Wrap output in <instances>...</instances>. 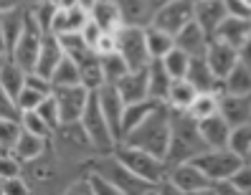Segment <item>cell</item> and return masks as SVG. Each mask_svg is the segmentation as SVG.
I'll list each match as a JSON object with an SVG mask.
<instances>
[{"label": "cell", "mask_w": 251, "mask_h": 195, "mask_svg": "<svg viewBox=\"0 0 251 195\" xmlns=\"http://www.w3.org/2000/svg\"><path fill=\"white\" fill-rule=\"evenodd\" d=\"M170 137H173V109L168 104H157V109L137 129H132L122 142L129 147L145 149V152H150L155 157L168 160Z\"/></svg>", "instance_id": "6da1fadb"}, {"label": "cell", "mask_w": 251, "mask_h": 195, "mask_svg": "<svg viewBox=\"0 0 251 195\" xmlns=\"http://www.w3.org/2000/svg\"><path fill=\"white\" fill-rule=\"evenodd\" d=\"M208 152L198 119H193L188 112H173V137H170V152L168 165H180V162H193L198 155Z\"/></svg>", "instance_id": "7a4b0ae2"}, {"label": "cell", "mask_w": 251, "mask_h": 195, "mask_svg": "<svg viewBox=\"0 0 251 195\" xmlns=\"http://www.w3.org/2000/svg\"><path fill=\"white\" fill-rule=\"evenodd\" d=\"M84 170L92 172V175H97V177H101L104 183H109L112 188H117L122 195H147V193H152V190L157 188V185H152V183H147V180L137 177L132 170H127L112 152H109V155H97V157H92L89 162L84 165Z\"/></svg>", "instance_id": "3957f363"}, {"label": "cell", "mask_w": 251, "mask_h": 195, "mask_svg": "<svg viewBox=\"0 0 251 195\" xmlns=\"http://www.w3.org/2000/svg\"><path fill=\"white\" fill-rule=\"evenodd\" d=\"M112 155L120 160L127 170H132L137 177L147 180V183H152V185H160V183H165V180H168L170 165H168V160H162V157H155L150 152H145V149L129 147L125 142L117 145L112 149Z\"/></svg>", "instance_id": "277c9868"}, {"label": "cell", "mask_w": 251, "mask_h": 195, "mask_svg": "<svg viewBox=\"0 0 251 195\" xmlns=\"http://www.w3.org/2000/svg\"><path fill=\"white\" fill-rule=\"evenodd\" d=\"M81 127L84 132L89 134L92 140V147L97 149V155H109L112 149L117 147V140H114V132L107 122L104 112H101V104H99V94L94 92L89 104H86V112L81 117Z\"/></svg>", "instance_id": "5b68a950"}, {"label": "cell", "mask_w": 251, "mask_h": 195, "mask_svg": "<svg viewBox=\"0 0 251 195\" xmlns=\"http://www.w3.org/2000/svg\"><path fill=\"white\" fill-rule=\"evenodd\" d=\"M196 168L211 180V183H228V180L241 170L244 160L239 155H233L231 149H208V152H203L193 160Z\"/></svg>", "instance_id": "8992f818"}, {"label": "cell", "mask_w": 251, "mask_h": 195, "mask_svg": "<svg viewBox=\"0 0 251 195\" xmlns=\"http://www.w3.org/2000/svg\"><path fill=\"white\" fill-rule=\"evenodd\" d=\"M117 53H120L132 71L147 69L152 64L150 51H147V38L145 28L140 25H125L117 31Z\"/></svg>", "instance_id": "52a82bcc"}, {"label": "cell", "mask_w": 251, "mask_h": 195, "mask_svg": "<svg viewBox=\"0 0 251 195\" xmlns=\"http://www.w3.org/2000/svg\"><path fill=\"white\" fill-rule=\"evenodd\" d=\"M193 21H196V3L193 0H168V3H162L157 8L150 25L160 28V31H168L170 36H178Z\"/></svg>", "instance_id": "ba28073f"}, {"label": "cell", "mask_w": 251, "mask_h": 195, "mask_svg": "<svg viewBox=\"0 0 251 195\" xmlns=\"http://www.w3.org/2000/svg\"><path fill=\"white\" fill-rule=\"evenodd\" d=\"M43 36L46 31L36 23V18L31 16V10H28L25 16V28H23V36L21 41L16 43V51H13V61H16L21 69H25L28 73L36 71V64H38V53H41V43H43Z\"/></svg>", "instance_id": "9c48e42d"}, {"label": "cell", "mask_w": 251, "mask_h": 195, "mask_svg": "<svg viewBox=\"0 0 251 195\" xmlns=\"http://www.w3.org/2000/svg\"><path fill=\"white\" fill-rule=\"evenodd\" d=\"M92 94L94 92L84 89L81 84L79 86H58V89H53V99L58 104V112H61V124H79Z\"/></svg>", "instance_id": "30bf717a"}, {"label": "cell", "mask_w": 251, "mask_h": 195, "mask_svg": "<svg viewBox=\"0 0 251 195\" xmlns=\"http://www.w3.org/2000/svg\"><path fill=\"white\" fill-rule=\"evenodd\" d=\"M168 183H173L178 190H183V193H188V195H190V193H198V190H205V188L213 185L193 162L173 165V168L168 170Z\"/></svg>", "instance_id": "8fae6325"}, {"label": "cell", "mask_w": 251, "mask_h": 195, "mask_svg": "<svg viewBox=\"0 0 251 195\" xmlns=\"http://www.w3.org/2000/svg\"><path fill=\"white\" fill-rule=\"evenodd\" d=\"M99 94V104H101V112H104L107 117V122L114 132V140L117 145L122 142V122H125V109H127V104L125 99L120 97V92H117V86H104Z\"/></svg>", "instance_id": "7c38bea8"}, {"label": "cell", "mask_w": 251, "mask_h": 195, "mask_svg": "<svg viewBox=\"0 0 251 195\" xmlns=\"http://www.w3.org/2000/svg\"><path fill=\"white\" fill-rule=\"evenodd\" d=\"M117 92L125 99V104H140V101H150V71L140 69V71H129L127 76L117 84Z\"/></svg>", "instance_id": "4fadbf2b"}, {"label": "cell", "mask_w": 251, "mask_h": 195, "mask_svg": "<svg viewBox=\"0 0 251 195\" xmlns=\"http://www.w3.org/2000/svg\"><path fill=\"white\" fill-rule=\"evenodd\" d=\"M64 58H66V51H64V46H61V41H58V36H56V33H46V36H43V43H41L38 64H36V71H33V73L51 79L53 73H56V69H58V64H61Z\"/></svg>", "instance_id": "5bb4252c"}, {"label": "cell", "mask_w": 251, "mask_h": 195, "mask_svg": "<svg viewBox=\"0 0 251 195\" xmlns=\"http://www.w3.org/2000/svg\"><path fill=\"white\" fill-rule=\"evenodd\" d=\"M226 18H228L226 0H198L196 3V23L211 38L216 36V31L221 28V23H224Z\"/></svg>", "instance_id": "9a60e30c"}, {"label": "cell", "mask_w": 251, "mask_h": 195, "mask_svg": "<svg viewBox=\"0 0 251 195\" xmlns=\"http://www.w3.org/2000/svg\"><path fill=\"white\" fill-rule=\"evenodd\" d=\"M205 61H208V66L213 69V73L221 81H226V76L236 69V64H239V51L231 49L228 43L211 41L208 53H205Z\"/></svg>", "instance_id": "2e32d148"}, {"label": "cell", "mask_w": 251, "mask_h": 195, "mask_svg": "<svg viewBox=\"0 0 251 195\" xmlns=\"http://www.w3.org/2000/svg\"><path fill=\"white\" fill-rule=\"evenodd\" d=\"M218 114L231 124V129L251 124V97L221 94V109H218Z\"/></svg>", "instance_id": "e0dca14e"}, {"label": "cell", "mask_w": 251, "mask_h": 195, "mask_svg": "<svg viewBox=\"0 0 251 195\" xmlns=\"http://www.w3.org/2000/svg\"><path fill=\"white\" fill-rule=\"evenodd\" d=\"M211 41H213V38L193 21L190 25H185L178 36H175V46H178L180 51H185L188 56H193V58H203L205 53H208Z\"/></svg>", "instance_id": "ac0fdd59"}, {"label": "cell", "mask_w": 251, "mask_h": 195, "mask_svg": "<svg viewBox=\"0 0 251 195\" xmlns=\"http://www.w3.org/2000/svg\"><path fill=\"white\" fill-rule=\"evenodd\" d=\"M117 5L122 10L125 25H140V28L150 25L160 8L157 0H117Z\"/></svg>", "instance_id": "d6986e66"}, {"label": "cell", "mask_w": 251, "mask_h": 195, "mask_svg": "<svg viewBox=\"0 0 251 195\" xmlns=\"http://www.w3.org/2000/svg\"><path fill=\"white\" fill-rule=\"evenodd\" d=\"M188 81L198 89V94H224V81L213 73V69L205 61V56L193 58L190 71H188Z\"/></svg>", "instance_id": "ffe728a7"}, {"label": "cell", "mask_w": 251, "mask_h": 195, "mask_svg": "<svg viewBox=\"0 0 251 195\" xmlns=\"http://www.w3.org/2000/svg\"><path fill=\"white\" fill-rule=\"evenodd\" d=\"M25 16H28V8L3 13V23H0V31H3V56H13V51H16V43L21 41L23 28H25Z\"/></svg>", "instance_id": "44dd1931"}, {"label": "cell", "mask_w": 251, "mask_h": 195, "mask_svg": "<svg viewBox=\"0 0 251 195\" xmlns=\"http://www.w3.org/2000/svg\"><path fill=\"white\" fill-rule=\"evenodd\" d=\"M249 38H251V21L249 18H236V16H228L213 36V41L228 43V46L236 49V51H239Z\"/></svg>", "instance_id": "7402d4cb"}, {"label": "cell", "mask_w": 251, "mask_h": 195, "mask_svg": "<svg viewBox=\"0 0 251 195\" xmlns=\"http://www.w3.org/2000/svg\"><path fill=\"white\" fill-rule=\"evenodd\" d=\"M25 79H28V71L21 69L10 56H3V66H0V92L18 101L21 92L25 89Z\"/></svg>", "instance_id": "603a6c76"}, {"label": "cell", "mask_w": 251, "mask_h": 195, "mask_svg": "<svg viewBox=\"0 0 251 195\" xmlns=\"http://www.w3.org/2000/svg\"><path fill=\"white\" fill-rule=\"evenodd\" d=\"M198 127H201V134H203L205 145H208V149H226L228 147L231 124L221 114H213L208 119H201Z\"/></svg>", "instance_id": "cb8c5ba5"}, {"label": "cell", "mask_w": 251, "mask_h": 195, "mask_svg": "<svg viewBox=\"0 0 251 195\" xmlns=\"http://www.w3.org/2000/svg\"><path fill=\"white\" fill-rule=\"evenodd\" d=\"M92 21V13L79 8H71V10H58L53 25H51V33L56 36H66V33H81V28Z\"/></svg>", "instance_id": "d4e9b609"}, {"label": "cell", "mask_w": 251, "mask_h": 195, "mask_svg": "<svg viewBox=\"0 0 251 195\" xmlns=\"http://www.w3.org/2000/svg\"><path fill=\"white\" fill-rule=\"evenodd\" d=\"M92 21L104 33H117L120 28H125V18H122V10L117 5V0H99L92 10Z\"/></svg>", "instance_id": "484cf974"}, {"label": "cell", "mask_w": 251, "mask_h": 195, "mask_svg": "<svg viewBox=\"0 0 251 195\" xmlns=\"http://www.w3.org/2000/svg\"><path fill=\"white\" fill-rule=\"evenodd\" d=\"M51 140H43V137H36V134H31V132H25L23 129V134H21V140H18V145H16V149H13V155H16L23 165H28V162H36L38 157H43L51 149Z\"/></svg>", "instance_id": "4316f807"}, {"label": "cell", "mask_w": 251, "mask_h": 195, "mask_svg": "<svg viewBox=\"0 0 251 195\" xmlns=\"http://www.w3.org/2000/svg\"><path fill=\"white\" fill-rule=\"evenodd\" d=\"M147 71H150V99L157 101V104H168L175 79L168 73V69L162 66V61H152L147 66Z\"/></svg>", "instance_id": "83f0119b"}, {"label": "cell", "mask_w": 251, "mask_h": 195, "mask_svg": "<svg viewBox=\"0 0 251 195\" xmlns=\"http://www.w3.org/2000/svg\"><path fill=\"white\" fill-rule=\"evenodd\" d=\"M79 71H81V86L89 92H101L107 86V76L101 69V58L97 53H89L86 58L79 61Z\"/></svg>", "instance_id": "f1b7e54d"}, {"label": "cell", "mask_w": 251, "mask_h": 195, "mask_svg": "<svg viewBox=\"0 0 251 195\" xmlns=\"http://www.w3.org/2000/svg\"><path fill=\"white\" fill-rule=\"evenodd\" d=\"M145 38H147V51H150L152 61H162L170 51H175V36H170L168 31H160L155 25L145 28Z\"/></svg>", "instance_id": "f546056e"}, {"label": "cell", "mask_w": 251, "mask_h": 195, "mask_svg": "<svg viewBox=\"0 0 251 195\" xmlns=\"http://www.w3.org/2000/svg\"><path fill=\"white\" fill-rule=\"evenodd\" d=\"M198 99V89L190 84L188 79H178L170 89V99H168V107L173 112H190L193 101Z\"/></svg>", "instance_id": "4dcf8cb0"}, {"label": "cell", "mask_w": 251, "mask_h": 195, "mask_svg": "<svg viewBox=\"0 0 251 195\" xmlns=\"http://www.w3.org/2000/svg\"><path fill=\"white\" fill-rule=\"evenodd\" d=\"M155 109H157V101H152V99H150V101H140V104H127L125 122H122V140L127 137L132 129H137Z\"/></svg>", "instance_id": "1f68e13d"}, {"label": "cell", "mask_w": 251, "mask_h": 195, "mask_svg": "<svg viewBox=\"0 0 251 195\" xmlns=\"http://www.w3.org/2000/svg\"><path fill=\"white\" fill-rule=\"evenodd\" d=\"M224 94H236V97H251V69L244 66L241 61L224 81Z\"/></svg>", "instance_id": "d6a6232c"}, {"label": "cell", "mask_w": 251, "mask_h": 195, "mask_svg": "<svg viewBox=\"0 0 251 195\" xmlns=\"http://www.w3.org/2000/svg\"><path fill=\"white\" fill-rule=\"evenodd\" d=\"M51 84H53V89H58V86H79V84H81V71H79V64L74 61L71 56H66L64 61L58 64L56 73L51 76Z\"/></svg>", "instance_id": "836d02e7"}, {"label": "cell", "mask_w": 251, "mask_h": 195, "mask_svg": "<svg viewBox=\"0 0 251 195\" xmlns=\"http://www.w3.org/2000/svg\"><path fill=\"white\" fill-rule=\"evenodd\" d=\"M190 64H193V56H188L185 51H180L175 46V51H170L165 58H162V66L168 69V73L178 81V79H188V71H190Z\"/></svg>", "instance_id": "e575fe53"}, {"label": "cell", "mask_w": 251, "mask_h": 195, "mask_svg": "<svg viewBox=\"0 0 251 195\" xmlns=\"http://www.w3.org/2000/svg\"><path fill=\"white\" fill-rule=\"evenodd\" d=\"M101 69H104V76H107V86H117V84H120L127 73L132 71L120 53L101 56Z\"/></svg>", "instance_id": "d590c367"}, {"label": "cell", "mask_w": 251, "mask_h": 195, "mask_svg": "<svg viewBox=\"0 0 251 195\" xmlns=\"http://www.w3.org/2000/svg\"><path fill=\"white\" fill-rule=\"evenodd\" d=\"M221 109V94H198V99L193 101V107H190V117L193 119H208L213 114H218Z\"/></svg>", "instance_id": "8d00e7d4"}, {"label": "cell", "mask_w": 251, "mask_h": 195, "mask_svg": "<svg viewBox=\"0 0 251 195\" xmlns=\"http://www.w3.org/2000/svg\"><path fill=\"white\" fill-rule=\"evenodd\" d=\"M21 134H23V124L21 122L0 119V149H3V155H13V149H16Z\"/></svg>", "instance_id": "74e56055"}, {"label": "cell", "mask_w": 251, "mask_h": 195, "mask_svg": "<svg viewBox=\"0 0 251 195\" xmlns=\"http://www.w3.org/2000/svg\"><path fill=\"white\" fill-rule=\"evenodd\" d=\"M58 41H61V46H64L66 56H71L76 64L81 61V58H86L89 53H94V51L89 49V43L84 41L81 33H66V36H58Z\"/></svg>", "instance_id": "f35d334b"}, {"label": "cell", "mask_w": 251, "mask_h": 195, "mask_svg": "<svg viewBox=\"0 0 251 195\" xmlns=\"http://www.w3.org/2000/svg\"><path fill=\"white\" fill-rule=\"evenodd\" d=\"M228 149H231L233 155H239L241 160H246V157H249V152H251V124H244V127L231 129Z\"/></svg>", "instance_id": "ab89813d"}, {"label": "cell", "mask_w": 251, "mask_h": 195, "mask_svg": "<svg viewBox=\"0 0 251 195\" xmlns=\"http://www.w3.org/2000/svg\"><path fill=\"white\" fill-rule=\"evenodd\" d=\"M23 129L31 132V134H36V137L51 140V142H53V137H56V132L49 127V122H46V119H43L38 112H23Z\"/></svg>", "instance_id": "60d3db41"}, {"label": "cell", "mask_w": 251, "mask_h": 195, "mask_svg": "<svg viewBox=\"0 0 251 195\" xmlns=\"http://www.w3.org/2000/svg\"><path fill=\"white\" fill-rule=\"evenodd\" d=\"M28 10H31V16L36 18V23L43 28V31L51 33V25H53V18H56L58 8L51 5V3H46V0H38V3H33Z\"/></svg>", "instance_id": "b9f144b4"}, {"label": "cell", "mask_w": 251, "mask_h": 195, "mask_svg": "<svg viewBox=\"0 0 251 195\" xmlns=\"http://www.w3.org/2000/svg\"><path fill=\"white\" fill-rule=\"evenodd\" d=\"M0 193L3 195H33V188L23 175H18V177H3Z\"/></svg>", "instance_id": "7bdbcfd3"}, {"label": "cell", "mask_w": 251, "mask_h": 195, "mask_svg": "<svg viewBox=\"0 0 251 195\" xmlns=\"http://www.w3.org/2000/svg\"><path fill=\"white\" fill-rule=\"evenodd\" d=\"M49 97H51V94H41V92H36V89L25 86L23 92H21V97H18V107H21L23 112H36Z\"/></svg>", "instance_id": "ee69618b"}, {"label": "cell", "mask_w": 251, "mask_h": 195, "mask_svg": "<svg viewBox=\"0 0 251 195\" xmlns=\"http://www.w3.org/2000/svg\"><path fill=\"white\" fill-rule=\"evenodd\" d=\"M43 119L49 122V127L53 129V132H58V127H61V112H58V104H56V99H53V94L41 104V107L36 109Z\"/></svg>", "instance_id": "f6af8a7d"}, {"label": "cell", "mask_w": 251, "mask_h": 195, "mask_svg": "<svg viewBox=\"0 0 251 195\" xmlns=\"http://www.w3.org/2000/svg\"><path fill=\"white\" fill-rule=\"evenodd\" d=\"M0 119H8V122H21L23 124V109L18 107L16 99H10L5 94H0Z\"/></svg>", "instance_id": "bcb514c9"}, {"label": "cell", "mask_w": 251, "mask_h": 195, "mask_svg": "<svg viewBox=\"0 0 251 195\" xmlns=\"http://www.w3.org/2000/svg\"><path fill=\"white\" fill-rule=\"evenodd\" d=\"M61 195H94V185H92V180H89V175H81V177H76L74 183L61 193Z\"/></svg>", "instance_id": "7dc6e473"}, {"label": "cell", "mask_w": 251, "mask_h": 195, "mask_svg": "<svg viewBox=\"0 0 251 195\" xmlns=\"http://www.w3.org/2000/svg\"><path fill=\"white\" fill-rule=\"evenodd\" d=\"M23 168L25 165L16 155H3V162H0V172H3V177H18V175H23Z\"/></svg>", "instance_id": "c3c4849f"}, {"label": "cell", "mask_w": 251, "mask_h": 195, "mask_svg": "<svg viewBox=\"0 0 251 195\" xmlns=\"http://www.w3.org/2000/svg\"><path fill=\"white\" fill-rule=\"evenodd\" d=\"M228 183H233L236 188H239L241 193H246V195H251V165H241V170L239 172H236L231 180H228Z\"/></svg>", "instance_id": "681fc988"}, {"label": "cell", "mask_w": 251, "mask_h": 195, "mask_svg": "<svg viewBox=\"0 0 251 195\" xmlns=\"http://www.w3.org/2000/svg\"><path fill=\"white\" fill-rule=\"evenodd\" d=\"M94 53L101 58V56H109V53H117V33H101L99 43L94 46Z\"/></svg>", "instance_id": "f907efd6"}, {"label": "cell", "mask_w": 251, "mask_h": 195, "mask_svg": "<svg viewBox=\"0 0 251 195\" xmlns=\"http://www.w3.org/2000/svg\"><path fill=\"white\" fill-rule=\"evenodd\" d=\"M101 33H104V31H101V28H99L94 21H89V23H86V25L81 28V36H84V41H86V43H89V49H92V51H94V46L99 43Z\"/></svg>", "instance_id": "816d5d0a"}, {"label": "cell", "mask_w": 251, "mask_h": 195, "mask_svg": "<svg viewBox=\"0 0 251 195\" xmlns=\"http://www.w3.org/2000/svg\"><path fill=\"white\" fill-rule=\"evenodd\" d=\"M86 175H89L92 185H94V195H122L117 188H112L109 183H104L101 177H97V175H92V172H86Z\"/></svg>", "instance_id": "f5cc1de1"}, {"label": "cell", "mask_w": 251, "mask_h": 195, "mask_svg": "<svg viewBox=\"0 0 251 195\" xmlns=\"http://www.w3.org/2000/svg\"><path fill=\"white\" fill-rule=\"evenodd\" d=\"M213 188H216V195H246V193H241L239 188H236L233 183H216Z\"/></svg>", "instance_id": "db71d44e"}, {"label": "cell", "mask_w": 251, "mask_h": 195, "mask_svg": "<svg viewBox=\"0 0 251 195\" xmlns=\"http://www.w3.org/2000/svg\"><path fill=\"white\" fill-rule=\"evenodd\" d=\"M239 61L244 64V66H249L251 69V38L244 43V46L239 49Z\"/></svg>", "instance_id": "11a10c76"}, {"label": "cell", "mask_w": 251, "mask_h": 195, "mask_svg": "<svg viewBox=\"0 0 251 195\" xmlns=\"http://www.w3.org/2000/svg\"><path fill=\"white\" fill-rule=\"evenodd\" d=\"M157 193H160V195H188V193L178 190V188H175L173 183H168V180H165V183H160V185H157Z\"/></svg>", "instance_id": "9f6ffc18"}, {"label": "cell", "mask_w": 251, "mask_h": 195, "mask_svg": "<svg viewBox=\"0 0 251 195\" xmlns=\"http://www.w3.org/2000/svg\"><path fill=\"white\" fill-rule=\"evenodd\" d=\"M23 3L25 0H3V13L5 10H18V8H23Z\"/></svg>", "instance_id": "6f0895ef"}, {"label": "cell", "mask_w": 251, "mask_h": 195, "mask_svg": "<svg viewBox=\"0 0 251 195\" xmlns=\"http://www.w3.org/2000/svg\"><path fill=\"white\" fill-rule=\"evenodd\" d=\"M190 195H216V188H205V190H198V193H190Z\"/></svg>", "instance_id": "680465c9"}, {"label": "cell", "mask_w": 251, "mask_h": 195, "mask_svg": "<svg viewBox=\"0 0 251 195\" xmlns=\"http://www.w3.org/2000/svg\"><path fill=\"white\" fill-rule=\"evenodd\" d=\"M46 3H51V5H56V8H58V5H61V0H46Z\"/></svg>", "instance_id": "91938a15"}, {"label": "cell", "mask_w": 251, "mask_h": 195, "mask_svg": "<svg viewBox=\"0 0 251 195\" xmlns=\"http://www.w3.org/2000/svg\"><path fill=\"white\" fill-rule=\"evenodd\" d=\"M244 162H246V165H251V152H249V157H246V160H244Z\"/></svg>", "instance_id": "94428289"}, {"label": "cell", "mask_w": 251, "mask_h": 195, "mask_svg": "<svg viewBox=\"0 0 251 195\" xmlns=\"http://www.w3.org/2000/svg\"><path fill=\"white\" fill-rule=\"evenodd\" d=\"M147 195H160V193H157V188H155V190H152V193H147Z\"/></svg>", "instance_id": "6125c7cd"}, {"label": "cell", "mask_w": 251, "mask_h": 195, "mask_svg": "<svg viewBox=\"0 0 251 195\" xmlns=\"http://www.w3.org/2000/svg\"><path fill=\"white\" fill-rule=\"evenodd\" d=\"M157 3H160V5H162V3H168V0H157Z\"/></svg>", "instance_id": "be15d7a7"}, {"label": "cell", "mask_w": 251, "mask_h": 195, "mask_svg": "<svg viewBox=\"0 0 251 195\" xmlns=\"http://www.w3.org/2000/svg\"><path fill=\"white\" fill-rule=\"evenodd\" d=\"M193 3H198V0H193Z\"/></svg>", "instance_id": "e7e4bbea"}]
</instances>
